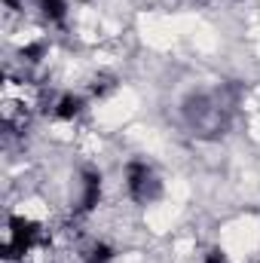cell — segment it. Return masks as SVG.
<instances>
[{"mask_svg": "<svg viewBox=\"0 0 260 263\" xmlns=\"http://www.w3.org/2000/svg\"><path fill=\"white\" fill-rule=\"evenodd\" d=\"M181 120L190 135L202 141H214L230 129V107L211 89H196L181 101Z\"/></svg>", "mask_w": 260, "mask_h": 263, "instance_id": "1", "label": "cell"}, {"mask_svg": "<svg viewBox=\"0 0 260 263\" xmlns=\"http://www.w3.org/2000/svg\"><path fill=\"white\" fill-rule=\"evenodd\" d=\"M123 181H126L129 199L138 202V205H153V202H159L162 193H165L162 175H159L150 162H144V159H129V162H126Z\"/></svg>", "mask_w": 260, "mask_h": 263, "instance_id": "2", "label": "cell"}, {"mask_svg": "<svg viewBox=\"0 0 260 263\" xmlns=\"http://www.w3.org/2000/svg\"><path fill=\"white\" fill-rule=\"evenodd\" d=\"M40 233H43V227L37 223V220H31V217H25V214H9L6 217V230H3V260H25L34 248H37V242H40Z\"/></svg>", "mask_w": 260, "mask_h": 263, "instance_id": "3", "label": "cell"}, {"mask_svg": "<svg viewBox=\"0 0 260 263\" xmlns=\"http://www.w3.org/2000/svg\"><path fill=\"white\" fill-rule=\"evenodd\" d=\"M101 193H104L101 172H98V168H83V172H80V181H77V205H73V211H77V214L95 211L98 202H101Z\"/></svg>", "mask_w": 260, "mask_h": 263, "instance_id": "4", "label": "cell"}, {"mask_svg": "<svg viewBox=\"0 0 260 263\" xmlns=\"http://www.w3.org/2000/svg\"><path fill=\"white\" fill-rule=\"evenodd\" d=\"M86 107H89V101L80 92H62L52 101V117L62 120V123H73V120H80L86 114Z\"/></svg>", "mask_w": 260, "mask_h": 263, "instance_id": "5", "label": "cell"}, {"mask_svg": "<svg viewBox=\"0 0 260 263\" xmlns=\"http://www.w3.org/2000/svg\"><path fill=\"white\" fill-rule=\"evenodd\" d=\"M34 3L49 25H65L67 22V0H34Z\"/></svg>", "mask_w": 260, "mask_h": 263, "instance_id": "6", "label": "cell"}, {"mask_svg": "<svg viewBox=\"0 0 260 263\" xmlns=\"http://www.w3.org/2000/svg\"><path fill=\"white\" fill-rule=\"evenodd\" d=\"M80 257H83V263H114L117 248H114V245H107V242H92Z\"/></svg>", "mask_w": 260, "mask_h": 263, "instance_id": "7", "label": "cell"}, {"mask_svg": "<svg viewBox=\"0 0 260 263\" xmlns=\"http://www.w3.org/2000/svg\"><path fill=\"white\" fill-rule=\"evenodd\" d=\"M202 263H233V260H230V254L224 248H208L202 254Z\"/></svg>", "mask_w": 260, "mask_h": 263, "instance_id": "8", "label": "cell"}]
</instances>
